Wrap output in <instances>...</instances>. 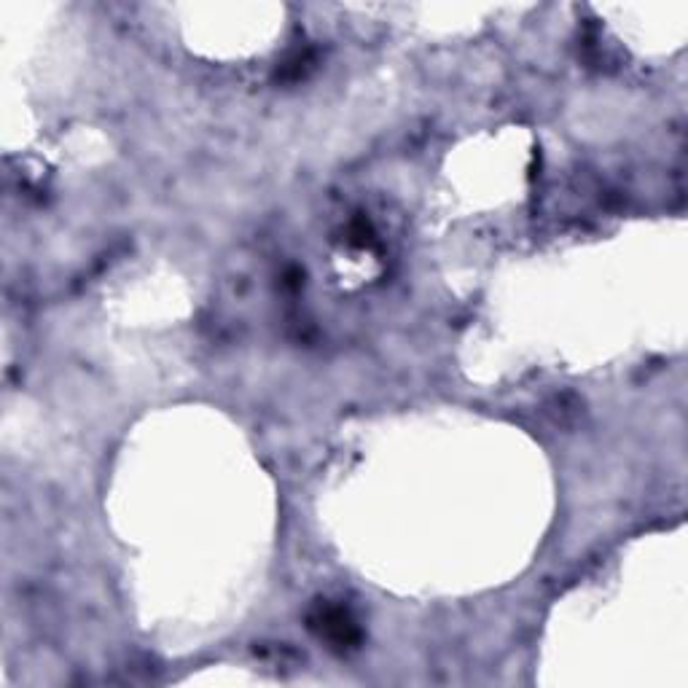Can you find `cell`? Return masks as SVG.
<instances>
[{
  "label": "cell",
  "mask_w": 688,
  "mask_h": 688,
  "mask_svg": "<svg viewBox=\"0 0 688 688\" xmlns=\"http://www.w3.org/2000/svg\"><path fill=\"white\" fill-rule=\"evenodd\" d=\"M312 627H318L320 635L336 645H350L358 640V629L342 608H331V605L318 608V613L312 616Z\"/></svg>",
  "instance_id": "obj_1"
}]
</instances>
